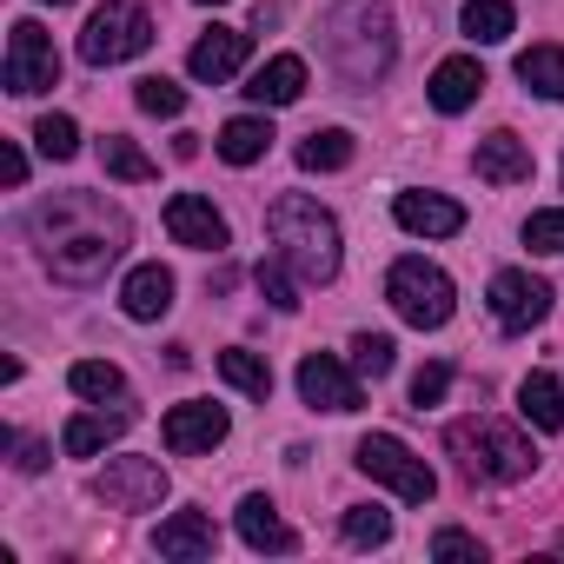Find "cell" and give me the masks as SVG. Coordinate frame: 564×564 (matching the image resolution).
<instances>
[{"mask_svg":"<svg viewBox=\"0 0 564 564\" xmlns=\"http://www.w3.org/2000/svg\"><path fill=\"white\" fill-rule=\"evenodd\" d=\"M28 239L41 252V265L61 279V286H100V279L127 259L133 226L107 193H47L28 206Z\"/></svg>","mask_w":564,"mask_h":564,"instance_id":"1","label":"cell"},{"mask_svg":"<svg viewBox=\"0 0 564 564\" xmlns=\"http://www.w3.org/2000/svg\"><path fill=\"white\" fill-rule=\"evenodd\" d=\"M326 61L346 87H372L399 61V21L386 0H339L326 14Z\"/></svg>","mask_w":564,"mask_h":564,"instance_id":"2","label":"cell"},{"mask_svg":"<svg viewBox=\"0 0 564 564\" xmlns=\"http://www.w3.org/2000/svg\"><path fill=\"white\" fill-rule=\"evenodd\" d=\"M265 239H272V252L286 259L306 286H333L339 279V219L319 206V199H306V193H279L272 206H265Z\"/></svg>","mask_w":564,"mask_h":564,"instance_id":"3","label":"cell"},{"mask_svg":"<svg viewBox=\"0 0 564 564\" xmlns=\"http://www.w3.org/2000/svg\"><path fill=\"white\" fill-rule=\"evenodd\" d=\"M445 452L458 458V471L471 478V485H518V478H531V438H518L511 425H498V419H452L445 425Z\"/></svg>","mask_w":564,"mask_h":564,"instance_id":"4","label":"cell"},{"mask_svg":"<svg viewBox=\"0 0 564 564\" xmlns=\"http://www.w3.org/2000/svg\"><path fill=\"white\" fill-rule=\"evenodd\" d=\"M386 300H392V313H399L405 326H419V333H438V326L458 313L452 272L432 265V259H419V252H405V259L386 272Z\"/></svg>","mask_w":564,"mask_h":564,"instance_id":"5","label":"cell"},{"mask_svg":"<svg viewBox=\"0 0 564 564\" xmlns=\"http://www.w3.org/2000/svg\"><path fill=\"white\" fill-rule=\"evenodd\" d=\"M147 47H153L147 0H107V8H94V21L80 34V61L87 67H120V61H140Z\"/></svg>","mask_w":564,"mask_h":564,"instance_id":"6","label":"cell"},{"mask_svg":"<svg viewBox=\"0 0 564 564\" xmlns=\"http://www.w3.org/2000/svg\"><path fill=\"white\" fill-rule=\"evenodd\" d=\"M352 465L366 471V478H379V485H392L405 505H425L432 491H438V478H432V465L405 445V438H392V432H366L359 438V452H352Z\"/></svg>","mask_w":564,"mask_h":564,"instance_id":"7","label":"cell"},{"mask_svg":"<svg viewBox=\"0 0 564 564\" xmlns=\"http://www.w3.org/2000/svg\"><path fill=\"white\" fill-rule=\"evenodd\" d=\"M14 100H34L47 87H61V54H54V34L41 21H14L8 28V67H0Z\"/></svg>","mask_w":564,"mask_h":564,"instance_id":"8","label":"cell"},{"mask_svg":"<svg viewBox=\"0 0 564 564\" xmlns=\"http://www.w3.org/2000/svg\"><path fill=\"white\" fill-rule=\"evenodd\" d=\"M94 491L113 505V511H160L166 505V465L160 458H107Z\"/></svg>","mask_w":564,"mask_h":564,"instance_id":"9","label":"cell"},{"mask_svg":"<svg viewBox=\"0 0 564 564\" xmlns=\"http://www.w3.org/2000/svg\"><path fill=\"white\" fill-rule=\"evenodd\" d=\"M544 313H551V279H538V272H524V265H505V272L491 279V319H498L505 333H531Z\"/></svg>","mask_w":564,"mask_h":564,"instance_id":"10","label":"cell"},{"mask_svg":"<svg viewBox=\"0 0 564 564\" xmlns=\"http://www.w3.org/2000/svg\"><path fill=\"white\" fill-rule=\"evenodd\" d=\"M300 399H306L313 412H359V405H366V386H359V372L339 366L333 352H306V359H300Z\"/></svg>","mask_w":564,"mask_h":564,"instance_id":"11","label":"cell"},{"mask_svg":"<svg viewBox=\"0 0 564 564\" xmlns=\"http://www.w3.org/2000/svg\"><path fill=\"white\" fill-rule=\"evenodd\" d=\"M226 405H213V399H186V405H173L166 412V425H160V438H166V452L173 458H199V452H213V445H226Z\"/></svg>","mask_w":564,"mask_h":564,"instance_id":"12","label":"cell"},{"mask_svg":"<svg viewBox=\"0 0 564 564\" xmlns=\"http://www.w3.org/2000/svg\"><path fill=\"white\" fill-rule=\"evenodd\" d=\"M166 232H173L180 246H193V252H219V246L232 239L226 219H219V206L199 199V193H173V199H166Z\"/></svg>","mask_w":564,"mask_h":564,"instance_id":"13","label":"cell"},{"mask_svg":"<svg viewBox=\"0 0 564 564\" xmlns=\"http://www.w3.org/2000/svg\"><path fill=\"white\" fill-rule=\"evenodd\" d=\"M246 54H252V34H239V28H206V34L193 41L186 67H193V80L219 87V80H232V74L246 67Z\"/></svg>","mask_w":564,"mask_h":564,"instance_id":"14","label":"cell"},{"mask_svg":"<svg viewBox=\"0 0 564 564\" xmlns=\"http://www.w3.org/2000/svg\"><path fill=\"white\" fill-rule=\"evenodd\" d=\"M392 219H399L405 232H419V239H452V232H465V206L445 199V193H399V199H392Z\"/></svg>","mask_w":564,"mask_h":564,"instance_id":"15","label":"cell"},{"mask_svg":"<svg viewBox=\"0 0 564 564\" xmlns=\"http://www.w3.org/2000/svg\"><path fill=\"white\" fill-rule=\"evenodd\" d=\"M239 538H246L252 551H272V557L300 551V531L279 518V505H272L265 491H246V498H239Z\"/></svg>","mask_w":564,"mask_h":564,"instance_id":"16","label":"cell"},{"mask_svg":"<svg viewBox=\"0 0 564 564\" xmlns=\"http://www.w3.org/2000/svg\"><path fill=\"white\" fill-rule=\"evenodd\" d=\"M471 166H478V180H485V186H524V180H531V147H524L511 127H498V133H485V140H478Z\"/></svg>","mask_w":564,"mask_h":564,"instance_id":"17","label":"cell"},{"mask_svg":"<svg viewBox=\"0 0 564 564\" xmlns=\"http://www.w3.org/2000/svg\"><path fill=\"white\" fill-rule=\"evenodd\" d=\"M120 313H127V319H140V326H153V319H166V313H173V272H166L160 259L127 272V286H120Z\"/></svg>","mask_w":564,"mask_h":564,"instance_id":"18","label":"cell"},{"mask_svg":"<svg viewBox=\"0 0 564 564\" xmlns=\"http://www.w3.org/2000/svg\"><path fill=\"white\" fill-rule=\"evenodd\" d=\"M127 425H133V405H120V412H74L61 445H67V458H100L113 438H127Z\"/></svg>","mask_w":564,"mask_h":564,"instance_id":"19","label":"cell"},{"mask_svg":"<svg viewBox=\"0 0 564 564\" xmlns=\"http://www.w3.org/2000/svg\"><path fill=\"white\" fill-rule=\"evenodd\" d=\"M306 94V61L300 54H272L252 80H246V100L252 107H293Z\"/></svg>","mask_w":564,"mask_h":564,"instance_id":"20","label":"cell"},{"mask_svg":"<svg viewBox=\"0 0 564 564\" xmlns=\"http://www.w3.org/2000/svg\"><path fill=\"white\" fill-rule=\"evenodd\" d=\"M153 544H160V557H213L219 551V531H213L206 511H173V518H160Z\"/></svg>","mask_w":564,"mask_h":564,"instance_id":"21","label":"cell"},{"mask_svg":"<svg viewBox=\"0 0 564 564\" xmlns=\"http://www.w3.org/2000/svg\"><path fill=\"white\" fill-rule=\"evenodd\" d=\"M478 94H485V67H478L471 54L438 61V74H432V107H438V113H465Z\"/></svg>","mask_w":564,"mask_h":564,"instance_id":"22","label":"cell"},{"mask_svg":"<svg viewBox=\"0 0 564 564\" xmlns=\"http://www.w3.org/2000/svg\"><path fill=\"white\" fill-rule=\"evenodd\" d=\"M272 120L265 113H239V120H226L219 127V140H213V153L226 160V166H252V160H265L272 153Z\"/></svg>","mask_w":564,"mask_h":564,"instance_id":"23","label":"cell"},{"mask_svg":"<svg viewBox=\"0 0 564 564\" xmlns=\"http://www.w3.org/2000/svg\"><path fill=\"white\" fill-rule=\"evenodd\" d=\"M518 412H524L531 432H557V425H564V392H557V379H551V372H524Z\"/></svg>","mask_w":564,"mask_h":564,"instance_id":"24","label":"cell"},{"mask_svg":"<svg viewBox=\"0 0 564 564\" xmlns=\"http://www.w3.org/2000/svg\"><path fill=\"white\" fill-rule=\"evenodd\" d=\"M518 80H524V94H538V100H564V47H524L518 54Z\"/></svg>","mask_w":564,"mask_h":564,"instance_id":"25","label":"cell"},{"mask_svg":"<svg viewBox=\"0 0 564 564\" xmlns=\"http://www.w3.org/2000/svg\"><path fill=\"white\" fill-rule=\"evenodd\" d=\"M465 34L478 41V47H498V41H511V28H518V14H511V0H465Z\"/></svg>","mask_w":564,"mask_h":564,"instance_id":"26","label":"cell"},{"mask_svg":"<svg viewBox=\"0 0 564 564\" xmlns=\"http://www.w3.org/2000/svg\"><path fill=\"white\" fill-rule=\"evenodd\" d=\"M219 379H226L232 392H246V399H259V405L272 399V366H265L259 352H239V346H232V352H219Z\"/></svg>","mask_w":564,"mask_h":564,"instance_id":"27","label":"cell"},{"mask_svg":"<svg viewBox=\"0 0 564 564\" xmlns=\"http://www.w3.org/2000/svg\"><path fill=\"white\" fill-rule=\"evenodd\" d=\"M300 166H306V173H339V166H352V133H346V127L306 133V140H300Z\"/></svg>","mask_w":564,"mask_h":564,"instance_id":"28","label":"cell"},{"mask_svg":"<svg viewBox=\"0 0 564 564\" xmlns=\"http://www.w3.org/2000/svg\"><path fill=\"white\" fill-rule=\"evenodd\" d=\"M67 386H74V399H127V372L113 366V359H80L74 372H67Z\"/></svg>","mask_w":564,"mask_h":564,"instance_id":"29","label":"cell"},{"mask_svg":"<svg viewBox=\"0 0 564 564\" xmlns=\"http://www.w3.org/2000/svg\"><path fill=\"white\" fill-rule=\"evenodd\" d=\"M100 166L113 173V180H127V186H147V180H160V166L133 147V140H120V133H107L100 140Z\"/></svg>","mask_w":564,"mask_h":564,"instance_id":"30","label":"cell"},{"mask_svg":"<svg viewBox=\"0 0 564 564\" xmlns=\"http://www.w3.org/2000/svg\"><path fill=\"white\" fill-rule=\"evenodd\" d=\"M339 531H346V544H359V551H379V544L392 538V511H386V505H346Z\"/></svg>","mask_w":564,"mask_h":564,"instance_id":"31","label":"cell"},{"mask_svg":"<svg viewBox=\"0 0 564 564\" xmlns=\"http://www.w3.org/2000/svg\"><path fill=\"white\" fill-rule=\"evenodd\" d=\"M252 279H259V293H265V300H272L279 313H300V286H293V279H300V272H293L286 259H279V252H265Z\"/></svg>","mask_w":564,"mask_h":564,"instance_id":"32","label":"cell"},{"mask_svg":"<svg viewBox=\"0 0 564 564\" xmlns=\"http://www.w3.org/2000/svg\"><path fill=\"white\" fill-rule=\"evenodd\" d=\"M133 100H140V113H153V120H180V113H186V87H173L166 74H147V80L133 87Z\"/></svg>","mask_w":564,"mask_h":564,"instance_id":"33","label":"cell"},{"mask_svg":"<svg viewBox=\"0 0 564 564\" xmlns=\"http://www.w3.org/2000/svg\"><path fill=\"white\" fill-rule=\"evenodd\" d=\"M34 147H41L47 160H74V153H80V127H74L67 113H47V120H34Z\"/></svg>","mask_w":564,"mask_h":564,"instance_id":"34","label":"cell"},{"mask_svg":"<svg viewBox=\"0 0 564 564\" xmlns=\"http://www.w3.org/2000/svg\"><path fill=\"white\" fill-rule=\"evenodd\" d=\"M392 359H399V346H392L386 333H359V339H352V372H359V379H386Z\"/></svg>","mask_w":564,"mask_h":564,"instance_id":"35","label":"cell"},{"mask_svg":"<svg viewBox=\"0 0 564 564\" xmlns=\"http://www.w3.org/2000/svg\"><path fill=\"white\" fill-rule=\"evenodd\" d=\"M524 246H531V252H557V259H564V206L531 213V219H524Z\"/></svg>","mask_w":564,"mask_h":564,"instance_id":"36","label":"cell"},{"mask_svg":"<svg viewBox=\"0 0 564 564\" xmlns=\"http://www.w3.org/2000/svg\"><path fill=\"white\" fill-rule=\"evenodd\" d=\"M432 557H445V564H452V557H458V564H485V544H478L471 531H458V524H445V531L432 538Z\"/></svg>","mask_w":564,"mask_h":564,"instance_id":"37","label":"cell"},{"mask_svg":"<svg viewBox=\"0 0 564 564\" xmlns=\"http://www.w3.org/2000/svg\"><path fill=\"white\" fill-rule=\"evenodd\" d=\"M452 392V366L445 359H432V366H419V379H412V405L425 412V405H438Z\"/></svg>","mask_w":564,"mask_h":564,"instance_id":"38","label":"cell"},{"mask_svg":"<svg viewBox=\"0 0 564 564\" xmlns=\"http://www.w3.org/2000/svg\"><path fill=\"white\" fill-rule=\"evenodd\" d=\"M14 452H21V458H14L21 471H47V458H54V452H47L41 438H14Z\"/></svg>","mask_w":564,"mask_h":564,"instance_id":"39","label":"cell"},{"mask_svg":"<svg viewBox=\"0 0 564 564\" xmlns=\"http://www.w3.org/2000/svg\"><path fill=\"white\" fill-rule=\"evenodd\" d=\"M0 180H8V186L28 180V153H21V147H0Z\"/></svg>","mask_w":564,"mask_h":564,"instance_id":"40","label":"cell"},{"mask_svg":"<svg viewBox=\"0 0 564 564\" xmlns=\"http://www.w3.org/2000/svg\"><path fill=\"white\" fill-rule=\"evenodd\" d=\"M41 8H67V0H41Z\"/></svg>","mask_w":564,"mask_h":564,"instance_id":"41","label":"cell"},{"mask_svg":"<svg viewBox=\"0 0 564 564\" xmlns=\"http://www.w3.org/2000/svg\"><path fill=\"white\" fill-rule=\"evenodd\" d=\"M199 8H226V0H199Z\"/></svg>","mask_w":564,"mask_h":564,"instance_id":"42","label":"cell"},{"mask_svg":"<svg viewBox=\"0 0 564 564\" xmlns=\"http://www.w3.org/2000/svg\"><path fill=\"white\" fill-rule=\"evenodd\" d=\"M557 551H564V531H557Z\"/></svg>","mask_w":564,"mask_h":564,"instance_id":"43","label":"cell"}]
</instances>
